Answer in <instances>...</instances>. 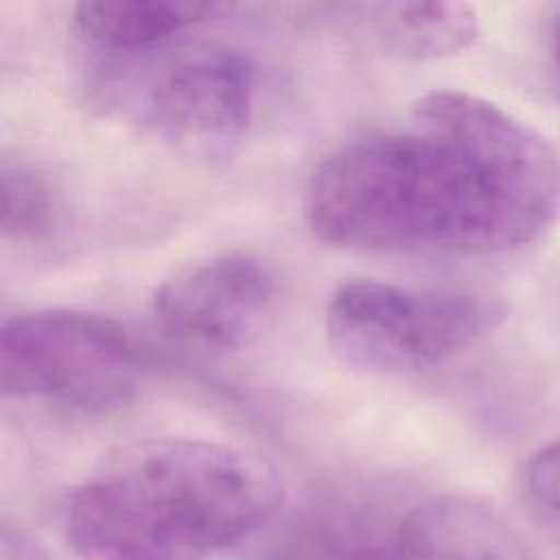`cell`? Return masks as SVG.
Instances as JSON below:
<instances>
[{"instance_id":"6da1fadb","label":"cell","mask_w":560,"mask_h":560,"mask_svg":"<svg viewBox=\"0 0 560 560\" xmlns=\"http://www.w3.org/2000/svg\"><path fill=\"white\" fill-rule=\"evenodd\" d=\"M411 122L319 162L304 192L313 236L376 252H499L560 219L558 153L499 105L433 90L413 103Z\"/></svg>"},{"instance_id":"7a4b0ae2","label":"cell","mask_w":560,"mask_h":560,"mask_svg":"<svg viewBox=\"0 0 560 560\" xmlns=\"http://www.w3.org/2000/svg\"><path fill=\"white\" fill-rule=\"evenodd\" d=\"M284 481L262 455L203 438H147L107 453L70 492L79 560H208L267 525Z\"/></svg>"},{"instance_id":"3957f363","label":"cell","mask_w":560,"mask_h":560,"mask_svg":"<svg viewBox=\"0 0 560 560\" xmlns=\"http://www.w3.org/2000/svg\"><path fill=\"white\" fill-rule=\"evenodd\" d=\"M505 317L499 300L462 289L411 291L357 278L326 304V337L337 357L370 372L438 365L490 335Z\"/></svg>"},{"instance_id":"277c9868","label":"cell","mask_w":560,"mask_h":560,"mask_svg":"<svg viewBox=\"0 0 560 560\" xmlns=\"http://www.w3.org/2000/svg\"><path fill=\"white\" fill-rule=\"evenodd\" d=\"M140 387V361L125 330L107 317L46 308L4 322L0 389L83 416L127 407Z\"/></svg>"},{"instance_id":"5b68a950","label":"cell","mask_w":560,"mask_h":560,"mask_svg":"<svg viewBox=\"0 0 560 560\" xmlns=\"http://www.w3.org/2000/svg\"><path fill=\"white\" fill-rule=\"evenodd\" d=\"M129 112L171 151L217 162L232 155L249 129L254 70L238 50L195 46L149 74Z\"/></svg>"},{"instance_id":"8992f818","label":"cell","mask_w":560,"mask_h":560,"mask_svg":"<svg viewBox=\"0 0 560 560\" xmlns=\"http://www.w3.org/2000/svg\"><path fill=\"white\" fill-rule=\"evenodd\" d=\"M276 298L278 278L265 260L221 254L164 280L153 295V315L182 343L230 352L262 330Z\"/></svg>"},{"instance_id":"52a82bcc","label":"cell","mask_w":560,"mask_h":560,"mask_svg":"<svg viewBox=\"0 0 560 560\" xmlns=\"http://www.w3.org/2000/svg\"><path fill=\"white\" fill-rule=\"evenodd\" d=\"M396 560H540L490 508L464 497L413 505L392 529Z\"/></svg>"},{"instance_id":"ba28073f","label":"cell","mask_w":560,"mask_h":560,"mask_svg":"<svg viewBox=\"0 0 560 560\" xmlns=\"http://www.w3.org/2000/svg\"><path fill=\"white\" fill-rule=\"evenodd\" d=\"M219 7L175 0H96L72 9L70 26L81 44L116 57H142L164 48L208 20Z\"/></svg>"},{"instance_id":"9c48e42d","label":"cell","mask_w":560,"mask_h":560,"mask_svg":"<svg viewBox=\"0 0 560 560\" xmlns=\"http://www.w3.org/2000/svg\"><path fill=\"white\" fill-rule=\"evenodd\" d=\"M359 9L376 44L411 61L457 55L479 31L477 11L466 2H378Z\"/></svg>"},{"instance_id":"30bf717a","label":"cell","mask_w":560,"mask_h":560,"mask_svg":"<svg viewBox=\"0 0 560 560\" xmlns=\"http://www.w3.org/2000/svg\"><path fill=\"white\" fill-rule=\"evenodd\" d=\"M2 234L18 245H37L52 236L61 210L50 179L24 160L4 158L0 166Z\"/></svg>"},{"instance_id":"8fae6325","label":"cell","mask_w":560,"mask_h":560,"mask_svg":"<svg viewBox=\"0 0 560 560\" xmlns=\"http://www.w3.org/2000/svg\"><path fill=\"white\" fill-rule=\"evenodd\" d=\"M284 560H396L392 532L383 538L348 529H311L287 545Z\"/></svg>"},{"instance_id":"7c38bea8","label":"cell","mask_w":560,"mask_h":560,"mask_svg":"<svg viewBox=\"0 0 560 560\" xmlns=\"http://www.w3.org/2000/svg\"><path fill=\"white\" fill-rule=\"evenodd\" d=\"M525 486L540 508L560 518V440L532 455L525 466Z\"/></svg>"},{"instance_id":"4fadbf2b","label":"cell","mask_w":560,"mask_h":560,"mask_svg":"<svg viewBox=\"0 0 560 560\" xmlns=\"http://www.w3.org/2000/svg\"><path fill=\"white\" fill-rule=\"evenodd\" d=\"M551 50H553L556 63L560 66V11L556 13L553 24H551Z\"/></svg>"}]
</instances>
